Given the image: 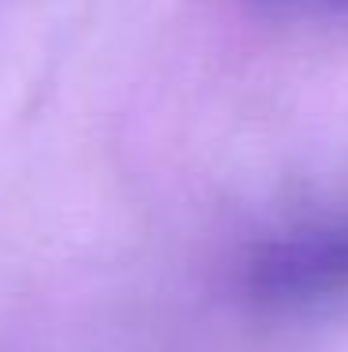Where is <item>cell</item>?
Returning a JSON list of instances; mask_svg holds the SVG:
<instances>
[{
	"label": "cell",
	"mask_w": 348,
	"mask_h": 352,
	"mask_svg": "<svg viewBox=\"0 0 348 352\" xmlns=\"http://www.w3.org/2000/svg\"><path fill=\"white\" fill-rule=\"evenodd\" d=\"M244 289L270 307H303L348 292V214L300 225L251 248Z\"/></svg>",
	"instance_id": "obj_1"
},
{
	"label": "cell",
	"mask_w": 348,
	"mask_h": 352,
	"mask_svg": "<svg viewBox=\"0 0 348 352\" xmlns=\"http://www.w3.org/2000/svg\"><path fill=\"white\" fill-rule=\"evenodd\" d=\"M334 4H345V0H334Z\"/></svg>",
	"instance_id": "obj_2"
}]
</instances>
